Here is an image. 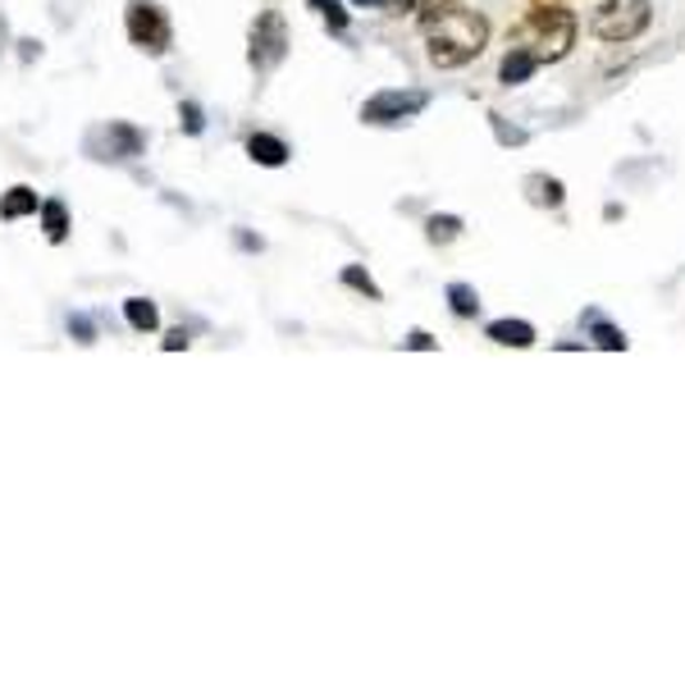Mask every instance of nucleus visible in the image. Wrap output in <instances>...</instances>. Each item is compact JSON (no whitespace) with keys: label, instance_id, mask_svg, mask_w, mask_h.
Returning <instances> with one entry per match:
<instances>
[{"label":"nucleus","instance_id":"f257e3e1","mask_svg":"<svg viewBox=\"0 0 685 685\" xmlns=\"http://www.w3.org/2000/svg\"><path fill=\"white\" fill-rule=\"evenodd\" d=\"M489 47V19L467 6H443L426 19V55L434 69H462Z\"/></svg>","mask_w":685,"mask_h":685},{"label":"nucleus","instance_id":"f03ea898","mask_svg":"<svg viewBox=\"0 0 685 685\" xmlns=\"http://www.w3.org/2000/svg\"><path fill=\"white\" fill-rule=\"evenodd\" d=\"M512 47H521L535 64H558L576 47V14L549 6V10H530L521 28L512 32Z\"/></svg>","mask_w":685,"mask_h":685},{"label":"nucleus","instance_id":"7ed1b4c3","mask_svg":"<svg viewBox=\"0 0 685 685\" xmlns=\"http://www.w3.org/2000/svg\"><path fill=\"white\" fill-rule=\"evenodd\" d=\"M650 19H654L650 0H603V6H594L590 28L599 42H635L650 28Z\"/></svg>","mask_w":685,"mask_h":685},{"label":"nucleus","instance_id":"20e7f679","mask_svg":"<svg viewBox=\"0 0 685 685\" xmlns=\"http://www.w3.org/2000/svg\"><path fill=\"white\" fill-rule=\"evenodd\" d=\"M124 28H129V42L142 51V55H165L170 42H174V28L165 19V10L156 0H129V14H124Z\"/></svg>","mask_w":685,"mask_h":685},{"label":"nucleus","instance_id":"39448f33","mask_svg":"<svg viewBox=\"0 0 685 685\" xmlns=\"http://www.w3.org/2000/svg\"><path fill=\"white\" fill-rule=\"evenodd\" d=\"M288 55V23L279 10H260L256 23H252V37H247V64L256 73H270L279 69Z\"/></svg>","mask_w":685,"mask_h":685},{"label":"nucleus","instance_id":"423d86ee","mask_svg":"<svg viewBox=\"0 0 685 685\" xmlns=\"http://www.w3.org/2000/svg\"><path fill=\"white\" fill-rule=\"evenodd\" d=\"M426 105H430V92H421V88H389V92H375L361 105V124H370V129H393V124L416 120Z\"/></svg>","mask_w":685,"mask_h":685},{"label":"nucleus","instance_id":"0eeeda50","mask_svg":"<svg viewBox=\"0 0 685 685\" xmlns=\"http://www.w3.org/2000/svg\"><path fill=\"white\" fill-rule=\"evenodd\" d=\"M88 151L96 161H137L146 151V133L129 120H110V124L88 133Z\"/></svg>","mask_w":685,"mask_h":685},{"label":"nucleus","instance_id":"6e6552de","mask_svg":"<svg viewBox=\"0 0 685 685\" xmlns=\"http://www.w3.org/2000/svg\"><path fill=\"white\" fill-rule=\"evenodd\" d=\"M581 325H585L590 343H594V348H603V352H626V348H631V338H626V334H622L613 320H607L603 311H594V307L581 316Z\"/></svg>","mask_w":685,"mask_h":685},{"label":"nucleus","instance_id":"1a4fd4ad","mask_svg":"<svg viewBox=\"0 0 685 685\" xmlns=\"http://www.w3.org/2000/svg\"><path fill=\"white\" fill-rule=\"evenodd\" d=\"M525 202L530 206H540V211H558L562 202H566V187H562V178H553V174H525Z\"/></svg>","mask_w":685,"mask_h":685},{"label":"nucleus","instance_id":"9d476101","mask_svg":"<svg viewBox=\"0 0 685 685\" xmlns=\"http://www.w3.org/2000/svg\"><path fill=\"white\" fill-rule=\"evenodd\" d=\"M499 348H535V325L530 320H512V316H503V320H489V329H484Z\"/></svg>","mask_w":685,"mask_h":685},{"label":"nucleus","instance_id":"9b49d317","mask_svg":"<svg viewBox=\"0 0 685 685\" xmlns=\"http://www.w3.org/2000/svg\"><path fill=\"white\" fill-rule=\"evenodd\" d=\"M247 156L256 161V165H265V170H279V165H288V142L284 137H275V133H252L247 137Z\"/></svg>","mask_w":685,"mask_h":685},{"label":"nucleus","instance_id":"f8f14e48","mask_svg":"<svg viewBox=\"0 0 685 685\" xmlns=\"http://www.w3.org/2000/svg\"><path fill=\"white\" fill-rule=\"evenodd\" d=\"M37 211H42V197H37L28 183L10 187V193L0 197V219H23V215H37Z\"/></svg>","mask_w":685,"mask_h":685},{"label":"nucleus","instance_id":"ddd939ff","mask_svg":"<svg viewBox=\"0 0 685 685\" xmlns=\"http://www.w3.org/2000/svg\"><path fill=\"white\" fill-rule=\"evenodd\" d=\"M124 316H129V325L137 329V334H156L161 329V307L151 297H129L124 301Z\"/></svg>","mask_w":685,"mask_h":685},{"label":"nucleus","instance_id":"4468645a","mask_svg":"<svg viewBox=\"0 0 685 685\" xmlns=\"http://www.w3.org/2000/svg\"><path fill=\"white\" fill-rule=\"evenodd\" d=\"M540 64L535 60H530L521 47H512L508 55H503V69H499V79H503V88H521L525 79H530V73H535Z\"/></svg>","mask_w":685,"mask_h":685},{"label":"nucleus","instance_id":"2eb2a0df","mask_svg":"<svg viewBox=\"0 0 685 685\" xmlns=\"http://www.w3.org/2000/svg\"><path fill=\"white\" fill-rule=\"evenodd\" d=\"M448 307H452L457 320H476L480 316V293L457 279V284H448Z\"/></svg>","mask_w":685,"mask_h":685},{"label":"nucleus","instance_id":"dca6fc26","mask_svg":"<svg viewBox=\"0 0 685 685\" xmlns=\"http://www.w3.org/2000/svg\"><path fill=\"white\" fill-rule=\"evenodd\" d=\"M42 234H47V243L69 238V206L64 202H42Z\"/></svg>","mask_w":685,"mask_h":685},{"label":"nucleus","instance_id":"f3484780","mask_svg":"<svg viewBox=\"0 0 685 685\" xmlns=\"http://www.w3.org/2000/svg\"><path fill=\"white\" fill-rule=\"evenodd\" d=\"M426 238H430L434 247L457 243V238H462V219H457V215H430V219H426Z\"/></svg>","mask_w":685,"mask_h":685},{"label":"nucleus","instance_id":"a211bd4d","mask_svg":"<svg viewBox=\"0 0 685 685\" xmlns=\"http://www.w3.org/2000/svg\"><path fill=\"white\" fill-rule=\"evenodd\" d=\"M343 284H348L352 293H366L370 301H385V293H379V284L370 279V270H361V265H343Z\"/></svg>","mask_w":685,"mask_h":685},{"label":"nucleus","instance_id":"6ab92c4d","mask_svg":"<svg viewBox=\"0 0 685 685\" xmlns=\"http://www.w3.org/2000/svg\"><path fill=\"white\" fill-rule=\"evenodd\" d=\"M178 129H183L187 137H202V133H206V114H202L197 101H183V105H178Z\"/></svg>","mask_w":685,"mask_h":685},{"label":"nucleus","instance_id":"aec40b11","mask_svg":"<svg viewBox=\"0 0 685 685\" xmlns=\"http://www.w3.org/2000/svg\"><path fill=\"white\" fill-rule=\"evenodd\" d=\"M311 10H320V19H325L334 32H348V10H343L338 0H311Z\"/></svg>","mask_w":685,"mask_h":685},{"label":"nucleus","instance_id":"412c9836","mask_svg":"<svg viewBox=\"0 0 685 685\" xmlns=\"http://www.w3.org/2000/svg\"><path fill=\"white\" fill-rule=\"evenodd\" d=\"M69 338L79 343V348H92V343H96V325H92L83 311H73V316H69Z\"/></svg>","mask_w":685,"mask_h":685},{"label":"nucleus","instance_id":"4be33fe9","mask_svg":"<svg viewBox=\"0 0 685 685\" xmlns=\"http://www.w3.org/2000/svg\"><path fill=\"white\" fill-rule=\"evenodd\" d=\"M489 124H493V137H499L503 146H521V142H525V129L508 124V120H503V114H489Z\"/></svg>","mask_w":685,"mask_h":685},{"label":"nucleus","instance_id":"5701e85b","mask_svg":"<svg viewBox=\"0 0 685 685\" xmlns=\"http://www.w3.org/2000/svg\"><path fill=\"white\" fill-rule=\"evenodd\" d=\"M402 348H411V352H434V348H439V338H430L426 329H411V334L402 338Z\"/></svg>","mask_w":685,"mask_h":685},{"label":"nucleus","instance_id":"b1692460","mask_svg":"<svg viewBox=\"0 0 685 685\" xmlns=\"http://www.w3.org/2000/svg\"><path fill=\"white\" fill-rule=\"evenodd\" d=\"M187 343H193V338H187V329H170V334H165V343H161V348H165V352H183Z\"/></svg>","mask_w":685,"mask_h":685},{"label":"nucleus","instance_id":"393cba45","mask_svg":"<svg viewBox=\"0 0 685 685\" xmlns=\"http://www.w3.org/2000/svg\"><path fill=\"white\" fill-rule=\"evenodd\" d=\"M234 238H238V247H243V252H260V247H265L260 238H252V234H243V228H238V234H234Z\"/></svg>","mask_w":685,"mask_h":685},{"label":"nucleus","instance_id":"a878e982","mask_svg":"<svg viewBox=\"0 0 685 685\" xmlns=\"http://www.w3.org/2000/svg\"><path fill=\"white\" fill-rule=\"evenodd\" d=\"M411 6H421V0H385V10H411Z\"/></svg>","mask_w":685,"mask_h":685},{"label":"nucleus","instance_id":"bb28decb","mask_svg":"<svg viewBox=\"0 0 685 685\" xmlns=\"http://www.w3.org/2000/svg\"><path fill=\"white\" fill-rule=\"evenodd\" d=\"M352 6H366V10H385V0H352Z\"/></svg>","mask_w":685,"mask_h":685}]
</instances>
